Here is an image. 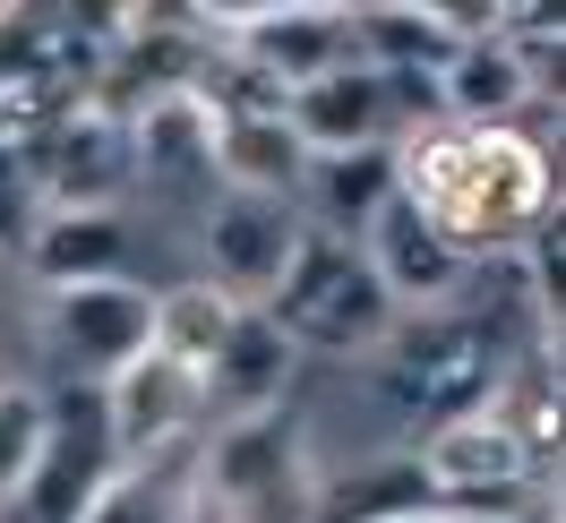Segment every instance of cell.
Listing matches in <instances>:
<instances>
[{
	"mask_svg": "<svg viewBox=\"0 0 566 523\" xmlns=\"http://www.w3.org/2000/svg\"><path fill=\"white\" fill-rule=\"evenodd\" d=\"M232 317H241V310H232L214 283H198V275L164 283V292H155V335H146V352H164V360H180V369H207Z\"/></svg>",
	"mask_w": 566,
	"mask_h": 523,
	"instance_id": "cell-20",
	"label": "cell"
},
{
	"mask_svg": "<svg viewBox=\"0 0 566 523\" xmlns=\"http://www.w3.org/2000/svg\"><path fill=\"white\" fill-rule=\"evenodd\" d=\"M353 249L369 258V275H378V292L395 301V317L447 310V301H463V283H472V258H455L403 198H387V207L369 215V232H360Z\"/></svg>",
	"mask_w": 566,
	"mask_h": 523,
	"instance_id": "cell-12",
	"label": "cell"
},
{
	"mask_svg": "<svg viewBox=\"0 0 566 523\" xmlns=\"http://www.w3.org/2000/svg\"><path fill=\"white\" fill-rule=\"evenodd\" d=\"M27 155V180H35L43 215H112L129 189H138V138L129 121L104 104H70L43 138L18 146Z\"/></svg>",
	"mask_w": 566,
	"mask_h": 523,
	"instance_id": "cell-6",
	"label": "cell"
},
{
	"mask_svg": "<svg viewBox=\"0 0 566 523\" xmlns=\"http://www.w3.org/2000/svg\"><path fill=\"white\" fill-rule=\"evenodd\" d=\"M35 180H27V155L18 146H0V258H18L27 232H35Z\"/></svg>",
	"mask_w": 566,
	"mask_h": 523,
	"instance_id": "cell-22",
	"label": "cell"
},
{
	"mask_svg": "<svg viewBox=\"0 0 566 523\" xmlns=\"http://www.w3.org/2000/svg\"><path fill=\"white\" fill-rule=\"evenodd\" d=\"M292 378H301V352L283 344V335H275V326H266L258 310H241L232 326H223L214 360L198 369V395H207V429H223V420H266V412H283Z\"/></svg>",
	"mask_w": 566,
	"mask_h": 523,
	"instance_id": "cell-14",
	"label": "cell"
},
{
	"mask_svg": "<svg viewBox=\"0 0 566 523\" xmlns=\"http://www.w3.org/2000/svg\"><path fill=\"white\" fill-rule=\"evenodd\" d=\"M35 429H43V386L35 378L0 386V506H9V489L27 472V454H35Z\"/></svg>",
	"mask_w": 566,
	"mask_h": 523,
	"instance_id": "cell-21",
	"label": "cell"
},
{
	"mask_svg": "<svg viewBox=\"0 0 566 523\" xmlns=\"http://www.w3.org/2000/svg\"><path fill=\"white\" fill-rule=\"evenodd\" d=\"M395 198L421 215L455 258H524L558 223V172L549 146L524 129H463L421 121L395 138Z\"/></svg>",
	"mask_w": 566,
	"mask_h": 523,
	"instance_id": "cell-1",
	"label": "cell"
},
{
	"mask_svg": "<svg viewBox=\"0 0 566 523\" xmlns=\"http://www.w3.org/2000/svg\"><path fill=\"white\" fill-rule=\"evenodd\" d=\"M301 164H310V155L283 129V112H214V189L292 198V189H301Z\"/></svg>",
	"mask_w": 566,
	"mask_h": 523,
	"instance_id": "cell-17",
	"label": "cell"
},
{
	"mask_svg": "<svg viewBox=\"0 0 566 523\" xmlns=\"http://www.w3.org/2000/svg\"><path fill=\"white\" fill-rule=\"evenodd\" d=\"M344 27H353V61H360V70L438 95L447 61L490 27V9H353Z\"/></svg>",
	"mask_w": 566,
	"mask_h": 523,
	"instance_id": "cell-13",
	"label": "cell"
},
{
	"mask_svg": "<svg viewBox=\"0 0 566 523\" xmlns=\"http://www.w3.org/2000/svg\"><path fill=\"white\" fill-rule=\"evenodd\" d=\"M129 215H35V232L18 249V266L35 292H70V283H129Z\"/></svg>",
	"mask_w": 566,
	"mask_h": 523,
	"instance_id": "cell-15",
	"label": "cell"
},
{
	"mask_svg": "<svg viewBox=\"0 0 566 523\" xmlns=\"http://www.w3.org/2000/svg\"><path fill=\"white\" fill-rule=\"evenodd\" d=\"M198 489L223 506V523H310V506H318V463H310L301 429L283 412L223 420V429L198 438Z\"/></svg>",
	"mask_w": 566,
	"mask_h": 523,
	"instance_id": "cell-4",
	"label": "cell"
},
{
	"mask_svg": "<svg viewBox=\"0 0 566 523\" xmlns=\"http://www.w3.org/2000/svg\"><path fill=\"white\" fill-rule=\"evenodd\" d=\"M421 121H438V95H429V86H395V77L360 70V61H344V70H326V77H310V86L283 95V129L301 138V155L395 146L403 129H421Z\"/></svg>",
	"mask_w": 566,
	"mask_h": 523,
	"instance_id": "cell-7",
	"label": "cell"
},
{
	"mask_svg": "<svg viewBox=\"0 0 566 523\" xmlns=\"http://www.w3.org/2000/svg\"><path fill=\"white\" fill-rule=\"evenodd\" d=\"M0 317H9V258H0ZM0 386H18V369L0 360Z\"/></svg>",
	"mask_w": 566,
	"mask_h": 523,
	"instance_id": "cell-24",
	"label": "cell"
},
{
	"mask_svg": "<svg viewBox=\"0 0 566 523\" xmlns=\"http://www.w3.org/2000/svg\"><path fill=\"white\" fill-rule=\"evenodd\" d=\"M43 352L61 360V386H104L155 335V292L146 283H70V292H35Z\"/></svg>",
	"mask_w": 566,
	"mask_h": 523,
	"instance_id": "cell-8",
	"label": "cell"
},
{
	"mask_svg": "<svg viewBox=\"0 0 566 523\" xmlns=\"http://www.w3.org/2000/svg\"><path fill=\"white\" fill-rule=\"evenodd\" d=\"M258 317L275 326L292 352H318V360H369V352L395 335V301L378 292L369 258L353 241H326V232H301L283 283L258 301Z\"/></svg>",
	"mask_w": 566,
	"mask_h": 523,
	"instance_id": "cell-3",
	"label": "cell"
},
{
	"mask_svg": "<svg viewBox=\"0 0 566 523\" xmlns=\"http://www.w3.org/2000/svg\"><path fill=\"white\" fill-rule=\"evenodd\" d=\"M395 523H455L447 506H412V515H395Z\"/></svg>",
	"mask_w": 566,
	"mask_h": 523,
	"instance_id": "cell-25",
	"label": "cell"
},
{
	"mask_svg": "<svg viewBox=\"0 0 566 523\" xmlns=\"http://www.w3.org/2000/svg\"><path fill=\"white\" fill-rule=\"evenodd\" d=\"M104 429H112V463H138V454H164L180 438H207L198 369H180L164 352H138L120 378H104Z\"/></svg>",
	"mask_w": 566,
	"mask_h": 523,
	"instance_id": "cell-11",
	"label": "cell"
},
{
	"mask_svg": "<svg viewBox=\"0 0 566 523\" xmlns=\"http://www.w3.org/2000/svg\"><path fill=\"white\" fill-rule=\"evenodd\" d=\"M532 104H541V86H532L490 35H472L455 61H447V77H438V121H463V129H515Z\"/></svg>",
	"mask_w": 566,
	"mask_h": 523,
	"instance_id": "cell-18",
	"label": "cell"
},
{
	"mask_svg": "<svg viewBox=\"0 0 566 523\" xmlns=\"http://www.w3.org/2000/svg\"><path fill=\"white\" fill-rule=\"evenodd\" d=\"M455 523H549V515H541V498H532V506H506V515H455Z\"/></svg>",
	"mask_w": 566,
	"mask_h": 523,
	"instance_id": "cell-23",
	"label": "cell"
},
{
	"mask_svg": "<svg viewBox=\"0 0 566 523\" xmlns=\"http://www.w3.org/2000/svg\"><path fill=\"white\" fill-rule=\"evenodd\" d=\"M395 198V146H353V155H310L301 164V189H292V207L310 232L326 241H360L369 232V215Z\"/></svg>",
	"mask_w": 566,
	"mask_h": 523,
	"instance_id": "cell-16",
	"label": "cell"
},
{
	"mask_svg": "<svg viewBox=\"0 0 566 523\" xmlns=\"http://www.w3.org/2000/svg\"><path fill=\"white\" fill-rule=\"evenodd\" d=\"M506 352L515 344H506L472 301H447V310H429V317H395V335L369 352V360H378L387 412L429 438L438 420H463V412L490 404V378H497Z\"/></svg>",
	"mask_w": 566,
	"mask_h": 523,
	"instance_id": "cell-2",
	"label": "cell"
},
{
	"mask_svg": "<svg viewBox=\"0 0 566 523\" xmlns=\"http://www.w3.org/2000/svg\"><path fill=\"white\" fill-rule=\"evenodd\" d=\"M112 481V429H104V386H52L43 395L35 454L9 489L0 523H77Z\"/></svg>",
	"mask_w": 566,
	"mask_h": 523,
	"instance_id": "cell-5",
	"label": "cell"
},
{
	"mask_svg": "<svg viewBox=\"0 0 566 523\" xmlns=\"http://www.w3.org/2000/svg\"><path fill=\"white\" fill-rule=\"evenodd\" d=\"M198 489V438H180L164 454H138V463H112V481L95 489V506L77 523H172Z\"/></svg>",
	"mask_w": 566,
	"mask_h": 523,
	"instance_id": "cell-19",
	"label": "cell"
},
{
	"mask_svg": "<svg viewBox=\"0 0 566 523\" xmlns=\"http://www.w3.org/2000/svg\"><path fill=\"white\" fill-rule=\"evenodd\" d=\"M412 463H421L429 498H438L447 515H506V506H532V481H541L524 463V447H515L490 412L438 420Z\"/></svg>",
	"mask_w": 566,
	"mask_h": 523,
	"instance_id": "cell-10",
	"label": "cell"
},
{
	"mask_svg": "<svg viewBox=\"0 0 566 523\" xmlns=\"http://www.w3.org/2000/svg\"><path fill=\"white\" fill-rule=\"evenodd\" d=\"M301 207L292 198H249V189H214L207 215H198V258H207V275L232 310H258L266 292L283 283L292 266V249H301Z\"/></svg>",
	"mask_w": 566,
	"mask_h": 523,
	"instance_id": "cell-9",
	"label": "cell"
}]
</instances>
